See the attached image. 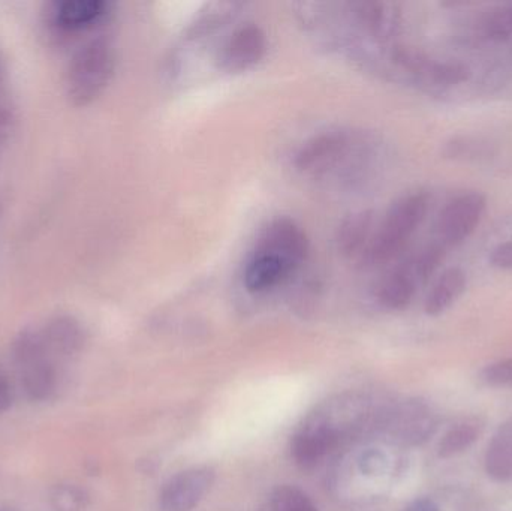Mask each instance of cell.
Segmentation results:
<instances>
[{"instance_id":"cell-17","label":"cell","mask_w":512,"mask_h":511,"mask_svg":"<svg viewBox=\"0 0 512 511\" xmlns=\"http://www.w3.org/2000/svg\"><path fill=\"white\" fill-rule=\"evenodd\" d=\"M481 429L483 426L478 420H465V422L453 426L450 431L445 432L444 437L439 441V456L447 459L465 452L478 440Z\"/></svg>"},{"instance_id":"cell-25","label":"cell","mask_w":512,"mask_h":511,"mask_svg":"<svg viewBox=\"0 0 512 511\" xmlns=\"http://www.w3.org/2000/svg\"><path fill=\"white\" fill-rule=\"evenodd\" d=\"M3 78H5V66H3L2 59H0V87H2Z\"/></svg>"},{"instance_id":"cell-21","label":"cell","mask_w":512,"mask_h":511,"mask_svg":"<svg viewBox=\"0 0 512 511\" xmlns=\"http://www.w3.org/2000/svg\"><path fill=\"white\" fill-rule=\"evenodd\" d=\"M493 266L499 269H512V242L501 243L493 249L490 257Z\"/></svg>"},{"instance_id":"cell-6","label":"cell","mask_w":512,"mask_h":511,"mask_svg":"<svg viewBox=\"0 0 512 511\" xmlns=\"http://www.w3.org/2000/svg\"><path fill=\"white\" fill-rule=\"evenodd\" d=\"M486 197L480 192H466L451 200L439 215L436 231L442 246L465 242L483 219Z\"/></svg>"},{"instance_id":"cell-3","label":"cell","mask_w":512,"mask_h":511,"mask_svg":"<svg viewBox=\"0 0 512 511\" xmlns=\"http://www.w3.org/2000/svg\"><path fill=\"white\" fill-rule=\"evenodd\" d=\"M116 71V51L104 36L81 45L66 72V95L75 107H87L110 86Z\"/></svg>"},{"instance_id":"cell-22","label":"cell","mask_w":512,"mask_h":511,"mask_svg":"<svg viewBox=\"0 0 512 511\" xmlns=\"http://www.w3.org/2000/svg\"><path fill=\"white\" fill-rule=\"evenodd\" d=\"M12 126H14V117L11 111L0 105V156L5 152L6 144L11 138Z\"/></svg>"},{"instance_id":"cell-8","label":"cell","mask_w":512,"mask_h":511,"mask_svg":"<svg viewBox=\"0 0 512 511\" xmlns=\"http://www.w3.org/2000/svg\"><path fill=\"white\" fill-rule=\"evenodd\" d=\"M216 473L210 467H194L171 477L159 495L162 511H192L212 491Z\"/></svg>"},{"instance_id":"cell-1","label":"cell","mask_w":512,"mask_h":511,"mask_svg":"<svg viewBox=\"0 0 512 511\" xmlns=\"http://www.w3.org/2000/svg\"><path fill=\"white\" fill-rule=\"evenodd\" d=\"M309 239L289 218L268 222L256 237L243 269V282L251 293H267L285 284L309 255Z\"/></svg>"},{"instance_id":"cell-24","label":"cell","mask_w":512,"mask_h":511,"mask_svg":"<svg viewBox=\"0 0 512 511\" xmlns=\"http://www.w3.org/2000/svg\"><path fill=\"white\" fill-rule=\"evenodd\" d=\"M432 509H435V507L432 506V503H429V501H420L412 511H432Z\"/></svg>"},{"instance_id":"cell-20","label":"cell","mask_w":512,"mask_h":511,"mask_svg":"<svg viewBox=\"0 0 512 511\" xmlns=\"http://www.w3.org/2000/svg\"><path fill=\"white\" fill-rule=\"evenodd\" d=\"M481 378L489 386H510L512 384V359L499 360V362L486 366L481 372Z\"/></svg>"},{"instance_id":"cell-10","label":"cell","mask_w":512,"mask_h":511,"mask_svg":"<svg viewBox=\"0 0 512 511\" xmlns=\"http://www.w3.org/2000/svg\"><path fill=\"white\" fill-rule=\"evenodd\" d=\"M110 11L104 0H62L47 6L45 20L60 35L83 32L101 23Z\"/></svg>"},{"instance_id":"cell-13","label":"cell","mask_w":512,"mask_h":511,"mask_svg":"<svg viewBox=\"0 0 512 511\" xmlns=\"http://www.w3.org/2000/svg\"><path fill=\"white\" fill-rule=\"evenodd\" d=\"M436 422L429 408L421 402H408L391 419L394 437L403 443L417 444L427 440L435 431Z\"/></svg>"},{"instance_id":"cell-9","label":"cell","mask_w":512,"mask_h":511,"mask_svg":"<svg viewBox=\"0 0 512 511\" xmlns=\"http://www.w3.org/2000/svg\"><path fill=\"white\" fill-rule=\"evenodd\" d=\"M343 432L324 417L310 420L292 440L291 453L295 464L303 470L315 468L342 440Z\"/></svg>"},{"instance_id":"cell-5","label":"cell","mask_w":512,"mask_h":511,"mask_svg":"<svg viewBox=\"0 0 512 511\" xmlns=\"http://www.w3.org/2000/svg\"><path fill=\"white\" fill-rule=\"evenodd\" d=\"M21 387L33 402H47L56 396L62 380V362L45 347L36 326L27 327L12 344Z\"/></svg>"},{"instance_id":"cell-15","label":"cell","mask_w":512,"mask_h":511,"mask_svg":"<svg viewBox=\"0 0 512 511\" xmlns=\"http://www.w3.org/2000/svg\"><path fill=\"white\" fill-rule=\"evenodd\" d=\"M484 464L487 474L496 482H512V417L493 435Z\"/></svg>"},{"instance_id":"cell-4","label":"cell","mask_w":512,"mask_h":511,"mask_svg":"<svg viewBox=\"0 0 512 511\" xmlns=\"http://www.w3.org/2000/svg\"><path fill=\"white\" fill-rule=\"evenodd\" d=\"M429 198L421 192L399 198L376 225L372 245L363 263L381 266L396 258L426 219Z\"/></svg>"},{"instance_id":"cell-18","label":"cell","mask_w":512,"mask_h":511,"mask_svg":"<svg viewBox=\"0 0 512 511\" xmlns=\"http://www.w3.org/2000/svg\"><path fill=\"white\" fill-rule=\"evenodd\" d=\"M270 507L271 511H318L309 495L289 485L274 489L270 497Z\"/></svg>"},{"instance_id":"cell-23","label":"cell","mask_w":512,"mask_h":511,"mask_svg":"<svg viewBox=\"0 0 512 511\" xmlns=\"http://www.w3.org/2000/svg\"><path fill=\"white\" fill-rule=\"evenodd\" d=\"M14 399V390H12L11 381L8 375L0 369V414L5 413L12 405Z\"/></svg>"},{"instance_id":"cell-26","label":"cell","mask_w":512,"mask_h":511,"mask_svg":"<svg viewBox=\"0 0 512 511\" xmlns=\"http://www.w3.org/2000/svg\"><path fill=\"white\" fill-rule=\"evenodd\" d=\"M0 215H2V203H0Z\"/></svg>"},{"instance_id":"cell-14","label":"cell","mask_w":512,"mask_h":511,"mask_svg":"<svg viewBox=\"0 0 512 511\" xmlns=\"http://www.w3.org/2000/svg\"><path fill=\"white\" fill-rule=\"evenodd\" d=\"M418 285L420 282L415 278L408 264L403 263L381 279L376 288V297L385 309L402 311L414 299Z\"/></svg>"},{"instance_id":"cell-19","label":"cell","mask_w":512,"mask_h":511,"mask_svg":"<svg viewBox=\"0 0 512 511\" xmlns=\"http://www.w3.org/2000/svg\"><path fill=\"white\" fill-rule=\"evenodd\" d=\"M50 504L54 511H84L89 506V495L75 485H57L51 489Z\"/></svg>"},{"instance_id":"cell-12","label":"cell","mask_w":512,"mask_h":511,"mask_svg":"<svg viewBox=\"0 0 512 511\" xmlns=\"http://www.w3.org/2000/svg\"><path fill=\"white\" fill-rule=\"evenodd\" d=\"M375 230V218L372 212L366 210V212L352 213L342 222L337 233L339 251L349 260H358L363 263L372 245Z\"/></svg>"},{"instance_id":"cell-7","label":"cell","mask_w":512,"mask_h":511,"mask_svg":"<svg viewBox=\"0 0 512 511\" xmlns=\"http://www.w3.org/2000/svg\"><path fill=\"white\" fill-rule=\"evenodd\" d=\"M267 50V35L262 27L255 23L243 24L222 44L218 54L219 68L230 74L249 71L264 59Z\"/></svg>"},{"instance_id":"cell-11","label":"cell","mask_w":512,"mask_h":511,"mask_svg":"<svg viewBox=\"0 0 512 511\" xmlns=\"http://www.w3.org/2000/svg\"><path fill=\"white\" fill-rule=\"evenodd\" d=\"M42 342L60 362L77 356L86 344V332L71 315H56L36 326Z\"/></svg>"},{"instance_id":"cell-16","label":"cell","mask_w":512,"mask_h":511,"mask_svg":"<svg viewBox=\"0 0 512 511\" xmlns=\"http://www.w3.org/2000/svg\"><path fill=\"white\" fill-rule=\"evenodd\" d=\"M466 288V275L460 269H448L436 279L427 294L424 309L427 314L441 315L457 302Z\"/></svg>"},{"instance_id":"cell-2","label":"cell","mask_w":512,"mask_h":511,"mask_svg":"<svg viewBox=\"0 0 512 511\" xmlns=\"http://www.w3.org/2000/svg\"><path fill=\"white\" fill-rule=\"evenodd\" d=\"M376 141L360 132H322L307 140L295 156V167L313 179L330 177L357 182L369 174V165L378 152Z\"/></svg>"}]
</instances>
